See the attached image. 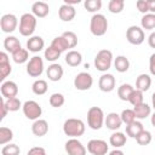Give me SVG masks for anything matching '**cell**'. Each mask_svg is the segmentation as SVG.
I'll return each instance as SVG.
<instances>
[{
    "label": "cell",
    "mask_w": 155,
    "mask_h": 155,
    "mask_svg": "<svg viewBox=\"0 0 155 155\" xmlns=\"http://www.w3.org/2000/svg\"><path fill=\"white\" fill-rule=\"evenodd\" d=\"M114 67L119 73H126L130 68V61L126 56H117L114 59Z\"/></svg>",
    "instance_id": "83f0119b"
},
{
    "label": "cell",
    "mask_w": 155,
    "mask_h": 155,
    "mask_svg": "<svg viewBox=\"0 0 155 155\" xmlns=\"http://www.w3.org/2000/svg\"><path fill=\"white\" fill-rule=\"evenodd\" d=\"M136 6H137V10L140 13H143V15L149 13V7H148V1L147 0H138L136 2Z\"/></svg>",
    "instance_id": "f6af8a7d"
},
{
    "label": "cell",
    "mask_w": 155,
    "mask_h": 155,
    "mask_svg": "<svg viewBox=\"0 0 155 155\" xmlns=\"http://www.w3.org/2000/svg\"><path fill=\"white\" fill-rule=\"evenodd\" d=\"M126 39L130 44L132 45H140L144 42L145 40V34H144V30L142 29V27H138V25H131L128 27V29L126 30Z\"/></svg>",
    "instance_id": "52a82bcc"
},
{
    "label": "cell",
    "mask_w": 155,
    "mask_h": 155,
    "mask_svg": "<svg viewBox=\"0 0 155 155\" xmlns=\"http://www.w3.org/2000/svg\"><path fill=\"white\" fill-rule=\"evenodd\" d=\"M13 138V132L8 127H0V145H6L8 144Z\"/></svg>",
    "instance_id": "836d02e7"
},
{
    "label": "cell",
    "mask_w": 155,
    "mask_h": 155,
    "mask_svg": "<svg viewBox=\"0 0 155 155\" xmlns=\"http://www.w3.org/2000/svg\"><path fill=\"white\" fill-rule=\"evenodd\" d=\"M65 63L69 65V67H78L81 64L82 62V56L79 51H75V50H70L68 51V53L65 54Z\"/></svg>",
    "instance_id": "603a6c76"
},
{
    "label": "cell",
    "mask_w": 155,
    "mask_h": 155,
    "mask_svg": "<svg viewBox=\"0 0 155 155\" xmlns=\"http://www.w3.org/2000/svg\"><path fill=\"white\" fill-rule=\"evenodd\" d=\"M64 74V70H63V67L58 63H52L51 65H48V68L46 69V75L48 78V80L56 82V81H59L62 79Z\"/></svg>",
    "instance_id": "e0dca14e"
},
{
    "label": "cell",
    "mask_w": 155,
    "mask_h": 155,
    "mask_svg": "<svg viewBox=\"0 0 155 155\" xmlns=\"http://www.w3.org/2000/svg\"><path fill=\"white\" fill-rule=\"evenodd\" d=\"M44 71V61L40 56H33L27 63V74L31 78H39Z\"/></svg>",
    "instance_id": "ba28073f"
},
{
    "label": "cell",
    "mask_w": 155,
    "mask_h": 155,
    "mask_svg": "<svg viewBox=\"0 0 155 155\" xmlns=\"http://www.w3.org/2000/svg\"><path fill=\"white\" fill-rule=\"evenodd\" d=\"M5 104H6V108L8 109V111H17V110H19V108L23 107V104L21 103L19 98H17V97L6 99L5 101Z\"/></svg>",
    "instance_id": "7bdbcfd3"
},
{
    "label": "cell",
    "mask_w": 155,
    "mask_h": 155,
    "mask_svg": "<svg viewBox=\"0 0 155 155\" xmlns=\"http://www.w3.org/2000/svg\"><path fill=\"white\" fill-rule=\"evenodd\" d=\"M64 149L68 155H86L87 149L86 147L78 139V138H70L65 142Z\"/></svg>",
    "instance_id": "8fae6325"
},
{
    "label": "cell",
    "mask_w": 155,
    "mask_h": 155,
    "mask_svg": "<svg viewBox=\"0 0 155 155\" xmlns=\"http://www.w3.org/2000/svg\"><path fill=\"white\" fill-rule=\"evenodd\" d=\"M149 71L151 75L155 76V52L149 58Z\"/></svg>",
    "instance_id": "7dc6e473"
},
{
    "label": "cell",
    "mask_w": 155,
    "mask_h": 155,
    "mask_svg": "<svg viewBox=\"0 0 155 155\" xmlns=\"http://www.w3.org/2000/svg\"><path fill=\"white\" fill-rule=\"evenodd\" d=\"M0 108H1V120L2 119H5V116L7 115V113H8V109L6 108V104H5V101H4V98L1 99V103H0Z\"/></svg>",
    "instance_id": "c3c4849f"
},
{
    "label": "cell",
    "mask_w": 155,
    "mask_h": 155,
    "mask_svg": "<svg viewBox=\"0 0 155 155\" xmlns=\"http://www.w3.org/2000/svg\"><path fill=\"white\" fill-rule=\"evenodd\" d=\"M93 85V78L87 71H81L74 78V87L79 91H87Z\"/></svg>",
    "instance_id": "9c48e42d"
},
{
    "label": "cell",
    "mask_w": 155,
    "mask_h": 155,
    "mask_svg": "<svg viewBox=\"0 0 155 155\" xmlns=\"http://www.w3.org/2000/svg\"><path fill=\"white\" fill-rule=\"evenodd\" d=\"M62 36L67 40V42H68V45H69V48L76 47V45H78V35H76L74 31H70V30L64 31V33L62 34Z\"/></svg>",
    "instance_id": "ee69618b"
},
{
    "label": "cell",
    "mask_w": 155,
    "mask_h": 155,
    "mask_svg": "<svg viewBox=\"0 0 155 155\" xmlns=\"http://www.w3.org/2000/svg\"><path fill=\"white\" fill-rule=\"evenodd\" d=\"M12 59L17 64H22L29 61V51L27 48H19L15 53H12Z\"/></svg>",
    "instance_id": "4dcf8cb0"
},
{
    "label": "cell",
    "mask_w": 155,
    "mask_h": 155,
    "mask_svg": "<svg viewBox=\"0 0 155 155\" xmlns=\"http://www.w3.org/2000/svg\"><path fill=\"white\" fill-rule=\"evenodd\" d=\"M45 47V41L41 36L39 35H34V36H30L28 40H27V50L29 52H33V53H38L40 52L42 48Z\"/></svg>",
    "instance_id": "2e32d148"
},
{
    "label": "cell",
    "mask_w": 155,
    "mask_h": 155,
    "mask_svg": "<svg viewBox=\"0 0 155 155\" xmlns=\"http://www.w3.org/2000/svg\"><path fill=\"white\" fill-rule=\"evenodd\" d=\"M22 110H23V114L27 119L29 120H38L40 119L41 114H42V108L41 105L35 102V101H27L23 103V107H22Z\"/></svg>",
    "instance_id": "8992f818"
},
{
    "label": "cell",
    "mask_w": 155,
    "mask_h": 155,
    "mask_svg": "<svg viewBox=\"0 0 155 155\" xmlns=\"http://www.w3.org/2000/svg\"><path fill=\"white\" fill-rule=\"evenodd\" d=\"M64 4H65V5L74 6V5H76V4H80V0H64Z\"/></svg>",
    "instance_id": "816d5d0a"
},
{
    "label": "cell",
    "mask_w": 155,
    "mask_h": 155,
    "mask_svg": "<svg viewBox=\"0 0 155 155\" xmlns=\"http://www.w3.org/2000/svg\"><path fill=\"white\" fill-rule=\"evenodd\" d=\"M126 140H127V137L125 136V133L122 132H114L110 137H109V143L110 145H113L115 149H119L121 147H124L126 144Z\"/></svg>",
    "instance_id": "4316f807"
},
{
    "label": "cell",
    "mask_w": 155,
    "mask_h": 155,
    "mask_svg": "<svg viewBox=\"0 0 155 155\" xmlns=\"http://www.w3.org/2000/svg\"><path fill=\"white\" fill-rule=\"evenodd\" d=\"M142 131H144V126H143V124H142L140 121H138V120L133 121V122L130 124V125H126V134H127L130 138H134V139H136V137H137Z\"/></svg>",
    "instance_id": "484cf974"
},
{
    "label": "cell",
    "mask_w": 155,
    "mask_h": 155,
    "mask_svg": "<svg viewBox=\"0 0 155 155\" xmlns=\"http://www.w3.org/2000/svg\"><path fill=\"white\" fill-rule=\"evenodd\" d=\"M84 6H85V8H86L88 12L96 13V12L99 11L101 7H102V0H86V1L84 2Z\"/></svg>",
    "instance_id": "b9f144b4"
},
{
    "label": "cell",
    "mask_w": 155,
    "mask_h": 155,
    "mask_svg": "<svg viewBox=\"0 0 155 155\" xmlns=\"http://www.w3.org/2000/svg\"><path fill=\"white\" fill-rule=\"evenodd\" d=\"M150 122H151V125L155 127V111H154V114L150 116Z\"/></svg>",
    "instance_id": "db71d44e"
},
{
    "label": "cell",
    "mask_w": 155,
    "mask_h": 155,
    "mask_svg": "<svg viewBox=\"0 0 155 155\" xmlns=\"http://www.w3.org/2000/svg\"><path fill=\"white\" fill-rule=\"evenodd\" d=\"M148 44L151 48H155V31H153L148 38Z\"/></svg>",
    "instance_id": "681fc988"
},
{
    "label": "cell",
    "mask_w": 155,
    "mask_h": 155,
    "mask_svg": "<svg viewBox=\"0 0 155 155\" xmlns=\"http://www.w3.org/2000/svg\"><path fill=\"white\" fill-rule=\"evenodd\" d=\"M86 149L91 155H107L109 151V147L103 139H91Z\"/></svg>",
    "instance_id": "30bf717a"
},
{
    "label": "cell",
    "mask_w": 155,
    "mask_h": 155,
    "mask_svg": "<svg viewBox=\"0 0 155 155\" xmlns=\"http://www.w3.org/2000/svg\"><path fill=\"white\" fill-rule=\"evenodd\" d=\"M31 13L36 18H44L50 13V6L45 1H35L31 5Z\"/></svg>",
    "instance_id": "d6986e66"
},
{
    "label": "cell",
    "mask_w": 155,
    "mask_h": 155,
    "mask_svg": "<svg viewBox=\"0 0 155 155\" xmlns=\"http://www.w3.org/2000/svg\"><path fill=\"white\" fill-rule=\"evenodd\" d=\"M51 46L54 48V50H57L58 52H64V51H67L68 48H69V45H68V42H67V40L61 35V36H56L53 40H52V42H51Z\"/></svg>",
    "instance_id": "d6a6232c"
},
{
    "label": "cell",
    "mask_w": 155,
    "mask_h": 155,
    "mask_svg": "<svg viewBox=\"0 0 155 155\" xmlns=\"http://www.w3.org/2000/svg\"><path fill=\"white\" fill-rule=\"evenodd\" d=\"M147 1H148L149 13H155V0H147Z\"/></svg>",
    "instance_id": "f907efd6"
},
{
    "label": "cell",
    "mask_w": 155,
    "mask_h": 155,
    "mask_svg": "<svg viewBox=\"0 0 155 155\" xmlns=\"http://www.w3.org/2000/svg\"><path fill=\"white\" fill-rule=\"evenodd\" d=\"M0 92H1V96L2 98H6V99H10V98H13V97H17L18 94V86L15 81H11V80H7V81H4L0 86Z\"/></svg>",
    "instance_id": "5bb4252c"
},
{
    "label": "cell",
    "mask_w": 155,
    "mask_h": 155,
    "mask_svg": "<svg viewBox=\"0 0 155 155\" xmlns=\"http://www.w3.org/2000/svg\"><path fill=\"white\" fill-rule=\"evenodd\" d=\"M104 124L107 126L108 130H111V131H116L121 127V125L124 124L122 120H121V116L120 114L117 113H109L107 116H105V120H104Z\"/></svg>",
    "instance_id": "ac0fdd59"
},
{
    "label": "cell",
    "mask_w": 155,
    "mask_h": 155,
    "mask_svg": "<svg viewBox=\"0 0 155 155\" xmlns=\"http://www.w3.org/2000/svg\"><path fill=\"white\" fill-rule=\"evenodd\" d=\"M134 87L130 84H122L119 88H117V96L121 101H127L128 102V98L131 96V93L133 92Z\"/></svg>",
    "instance_id": "1f68e13d"
},
{
    "label": "cell",
    "mask_w": 155,
    "mask_h": 155,
    "mask_svg": "<svg viewBox=\"0 0 155 155\" xmlns=\"http://www.w3.org/2000/svg\"><path fill=\"white\" fill-rule=\"evenodd\" d=\"M85 128L86 126L84 121L75 117L67 119L63 124V132L70 138H79L80 136H82L85 133Z\"/></svg>",
    "instance_id": "6da1fadb"
},
{
    "label": "cell",
    "mask_w": 155,
    "mask_h": 155,
    "mask_svg": "<svg viewBox=\"0 0 155 155\" xmlns=\"http://www.w3.org/2000/svg\"><path fill=\"white\" fill-rule=\"evenodd\" d=\"M19 153H21L19 147L13 143H8L4 145L1 149V155H19Z\"/></svg>",
    "instance_id": "60d3db41"
},
{
    "label": "cell",
    "mask_w": 155,
    "mask_h": 155,
    "mask_svg": "<svg viewBox=\"0 0 155 155\" xmlns=\"http://www.w3.org/2000/svg\"><path fill=\"white\" fill-rule=\"evenodd\" d=\"M31 132L36 137H44L48 132V124L44 119H38L31 125Z\"/></svg>",
    "instance_id": "44dd1931"
},
{
    "label": "cell",
    "mask_w": 155,
    "mask_h": 155,
    "mask_svg": "<svg viewBox=\"0 0 155 155\" xmlns=\"http://www.w3.org/2000/svg\"><path fill=\"white\" fill-rule=\"evenodd\" d=\"M17 25H18V19L12 13H6L0 18V28L6 34L13 33L17 29Z\"/></svg>",
    "instance_id": "7c38bea8"
},
{
    "label": "cell",
    "mask_w": 155,
    "mask_h": 155,
    "mask_svg": "<svg viewBox=\"0 0 155 155\" xmlns=\"http://www.w3.org/2000/svg\"><path fill=\"white\" fill-rule=\"evenodd\" d=\"M48 102H50V105H51V107H53V108H61V107L64 104L65 98H64V96H63L62 93L56 92V93H52V94H51Z\"/></svg>",
    "instance_id": "d590c367"
},
{
    "label": "cell",
    "mask_w": 155,
    "mask_h": 155,
    "mask_svg": "<svg viewBox=\"0 0 155 155\" xmlns=\"http://www.w3.org/2000/svg\"><path fill=\"white\" fill-rule=\"evenodd\" d=\"M140 25L142 29L144 30H153L155 28V13H147L143 15L140 19Z\"/></svg>",
    "instance_id": "f546056e"
},
{
    "label": "cell",
    "mask_w": 155,
    "mask_h": 155,
    "mask_svg": "<svg viewBox=\"0 0 155 155\" xmlns=\"http://www.w3.org/2000/svg\"><path fill=\"white\" fill-rule=\"evenodd\" d=\"M104 113L99 107H91L87 111V125L90 128L97 131L101 130L102 126L104 125Z\"/></svg>",
    "instance_id": "3957f363"
},
{
    "label": "cell",
    "mask_w": 155,
    "mask_h": 155,
    "mask_svg": "<svg viewBox=\"0 0 155 155\" xmlns=\"http://www.w3.org/2000/svg\"><path fill=\"white\" fill-rule=\"evenodd\" d=\"M120 116H121V120H122V122L125 125H130V124H132L133 121L137 120L133 109H125V110H122V113L120 114Z\"/></svg>",
    "instance_id": "ab89813d"
},
{
    "label": "cell",
    "mask_w": 155,
    "mask_h": 155,
    "mask_svg": "<svg viewBox=\"0 0 155 155\" xmlns=\"http://www.w3.org/2000/svg\"><path fill=\"white\" fill-rule=\"evenodd\" d=\"M151 139H153V136L149 131L144 130L142 131L137 137H136V142L139 144V145H148L151 143Z\"/></svg>",
    "instance_id": "74e56055"
},
{
    "label": "cell",
    "mask_w": 155,
    "mask_h": 155,
    "mask_svg": "<svg viewBox=\"0 0 155 155\" xmlns=\"http://www.w3.org/2000/svg\"><path fill=\"white\" fill-rule=\"evenodd\" d=\"M47 88H48L47 82H46L45 80H42V79L35 80V81L33 82V85H31V91H33L36 96H42V94H45V93L47 92Z\"/></svg>",
    "instance_id": "f1b7e54d"
},
{
    "label": "cell",
    "mask_w": 155,
    "mask_h": 155,
    "mask_svg": "<svg viewBox=\"0 0 155 155\" xmlns=\"http://www.w3.org/2000/svg\"><path fill=\"white\" fill-rule=\"evenodd\" d=\"M115 85H116L115 78L113 74L109 73H104L98 80V87L102 92H111L115 88Z\"/></svg>",
    "instance_id": "4fadbf2b"
},
{
    "label": "cell",
    "mask_w": 155,
    "mask_h": 155,
    "mask_svg": "<svg viewBox=\"0 0 155 155\" xmlns=\"http://www.w3.org/2000/svg\"><path fill=\"white\" fill-rule=\"evenodd\" d=\"M58 16L59 18L63 21V22H70L75 18L76 16V10L74 6H70V5H65L63 4L59 10H58Z\"/></svg>",
    "instance_id": "ffe728a7"
},
{
    "label": "cell",
    "mask_w": 155,
    "mask_h": 155,
    "mask_svg": "<svg viewBox=\"0 0 155 155\" xmlns=\"http://www.w3.org/2000/svg\"><path fill=\"white\" fill-rule=\"evenodd\" d=\"M27 155H47V154L42 147H33L28 150Z\"/></svg>",
    "instance_id": "bcb514c9"
},
{
    "label": "cell",
    "mask_w": 155,
    "mask_h": 155,
    "mask_svg": "<svg viewBox=\"0 0 155 155\" xmlns=\"http://www.w3.org/2000/svg\"><path fill=\"white\" fill-rule=\"evenodd\" d=\"M4 48H5L7 52H10V53L12 54V53H15L17 50L22 48V46H21L19 40H18L16 36L10 35V36L5 38V40H4Z\"/></svg>",
    "instance_id": "7402d4cb"
},
{
    "label": "cell",
    "mask_w": 155,
    "mask_h": 155,
    "mask_svg": "<svg viewBox=\"0 0 155 155\" xmlns=\"http://www.w3.org/2000/svg\"><path fill=\"white\" fill-rule=\"evenodd\" d=\"M151 86V78L148 74H140L136 79V90H139L142 92H145Z\"/></svg>",
    "instance_id": "cb8c5ba5"
},
{
    "label": "cell",
    "mask_w": 155,
    "mask_h": 155,
    "mask_svg": "<svg viewBox=\"0 0 155 155\" xmlns=\"http://www.w3.org/2000/svg\"><path fill=\"white\" fill-rule=\"evenodd\" d=\"M124 7H125L124 0H110L108 4V10L111 13H120L122 12Z\"/></svg>",
    "instance_id": "e575fe53"
},
{
    "label": "cell",
    "mask_w": 155,
    "mask_h": 155,
    "mask_svg": "<svg viewBox=\"0 0 155 155\" xmlns=\"http://www.w3.org/2000/svg\"><path fill=\"white\" fill-rule=\"evenodd\" d=\"M12 67L10 64V58L6 52H0V81H5V79L11 74Z\"/></svg>",
    "instance_id": "9a60e30c"
},
{
    "label": "cell",
    "mask_w": 155,
    "mask_h": 155,
    "mask_svg": "<svg viewBox=\"0 0 155 155\" xmlns=\"http://www.w3.org/2000/svg\"><path fill=\"white\" fill-rule=\"evenodd\" d=\"M128 102L133 105V107H136V105H139V104H142V103H144V97H143V92L142 91H139V90H133V92L131 93V96H130V98H128Z\"/></svg>",
    "instance_id": "8d00e7d4"
},
{
    "label": "cell",
    "mask_w": 155,
    "mask_h": 155,
    "mask_svg": "<svg viewBox=\"0 0 155 155\" xmlns=\"http://www.w3.org/2000/svg\"><path fill=\"white\" fill-rule=\"evenodd\" d=\"M151 104H153V108L155 110V92L151 94Z\"/></svg>",
    "instance_id": "11a10c76"
},
{
    "label": "cell",
    "mask_w": 155,
    "mask_h": 155,
    "mask_svg": "<svg viewBox=\"0 0 155 155\" xmlns=\"http://www.w3.org/2000/svg\"><path fill=\"white\" fill-rule=\"evenodd\" d=\"M133 111L136 114V119L143 120V119H147L148 116H150V114H151V107L149 104H147V103H142L139 105L133 107Z\"/></svg>",
    "instance_id": "d4e9b609"
},
{
    "label": "cell",
    "mask_w": 155,
    "mask_h": 155,
    "mask_svg": "<svg viewBox=\"0 0 155 155\" xmlns=\"http://www.w3.org/2000/svg\"><path fill=\"white\" fill-rule=\"evenodd\" d=\"M108 155H125V154H124V151L120 150V149H114V150H111Z\"/></svg>",
    "instance_id": "f5cc1de1"
},
{
    "label": "cell",
    "mask_w": 155,
    "mask_h": 155,
    "mask_svg": "<svg viewBox=\"0 0 155 155\" xmlns=\"http://www.w3.org/2000/svg\"><path fill=\"white\" fill-rule=\"evenodd\" d=\"M44 57H45V59L48 61V62H56V61L61 57V52H58L57 50H54V48L50 45L47 48H45Z\"/></svg>",
    "instance_id": "f35d334b"
},
{
    "label": "cell",
    "mask_w": 155,
    "mask_h": 155,
    "mask_svg": "<svg viewBox=\"0 0 155 155\" xmlns=\"http://www.w3.org/2000/svg\"><path fill=\"white\" fill-rule=\"evenodd\" d=\"M108 30V19L102 13H94L90 21V31L94 36H103Z\"/></svg>",
    "instance_id": "7a4b0ae2"
},
{
    "label": "cell",
    "mask_w": 155,
    "mask_h": 155,
    "mask_svg": "<svg viewBox=\"0 0 155 155\" xmlns=\"http://www.w3.org/2000/svg\"><path fill=\"white\" fill-rule=\"evenodd\" d=\"M113 64V53L111 51L107 50V48H103V50H99L94 57V67L97 70L99 71H107L110 69Z\"/></svg>",
    "instance_id": "5b68a950"
},
{
    "label": "cell",
    "mask_w": 155,
    "mask_h": 155,
    "mask_svg": "<svg viewBox=\"0 0 155 155\" xmlns=\"http://www.w3.org/2000/svg\"><path fill=\"white\" fill-rule=\"evenodd\" d=\"M36 28V17L33 13H23L19 18V33L23 36H31Z\"/></svg>",
    "instance_id": "277c9868"
}]
</instances>
